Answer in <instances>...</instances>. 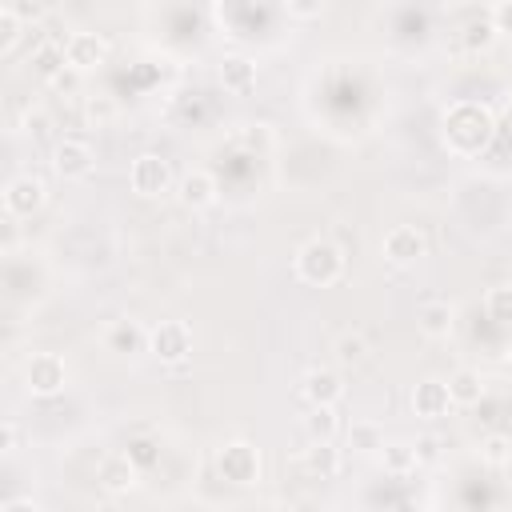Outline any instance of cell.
I'll return each instance as SVG.
<instances>
[{"instance_id": "14", "label": "cell", "mask_w": 512, "mask_h": 512, "mask_svg": "<svg viewBox=\"0 0 512 512\" xmlns=\"http://www.w3.org/2000/svg\"><path fill=\"white\" fill-rule=\"evenodd\" d=\"M96 480H100L104 492L128 496V492L140 484V468H136V460H132L128 452H108V456L100 460V468H96Z\"/></svg>"}, {"instance_id": "17", "label": "cell", "mask_w": 512, "mask_h": 512, "mask_svg": "<svg viewBox=\"0 0 512 512\" xmlns=\"http://www.w3.org/2000/svg\"><path fill=\"white\" fill-rule=\"evenodd\" d=\"M220 84H224V92H232V96H248L252 88H256V60L252 56H240V52H232V56H224L220 60Z\"/></svg>"}, {"instance_id": "24", "label": "cell", "mask_w": 512, "mask_h": 512, "mask_svg": "<svg viewBox=\"0 0 512 512\" xmlns=\"http://www.w3.org/2000/svg\"><path fill=\"white\" fill-rule=\"evenodd\" d=\"M32 68H36V76H44V80H56V76H64V44H56V40H40L36 48H32Z\"/></svg>"}, {"instance_id": "7", "label": "cell", "mask_w": 512, "mask_h": 512, "mask_svg": "<svg viewBox=\"0 0 512 512\" xmlns=\"http://www.w3.org/2000/svg\"><path fill=\"white\" fill-rule=\"evenodd\" d=\"M44 200H48L44 180L32 176V172H20V176H12V180L4 184V212H8V220H28V216H36V212L44 208Z\"/></svg>"}, {"instance_id": "11", "label": "cell", "mask_w": 512, "mask_h": 512, "mask_svg": "<svg viewBox=\"0 0 512 512\" xmlns=\"http://www.w3.org/2000/svg\"><path fill=\"white\" fill-rule=\"evenodd\" d=\"M380 252H384V260H388L392 268H408V264H416V260L428 252V240H424V232H420L416 224H396V228L384 232Z\"/></svg>"}, {"instance_id": "18", "label": "cell", "mask_w": 512, "mask_h": 512, "mask_svg": "<svg viewBox=\"0 0 512 512\" xmlns=\"http://www.w3.org/2000/svg\"><path fill=\"white\" fill-rule=\"evenodd\" d=\"M344 444H348L356 456H380V448L388 444V440H384V424L360 416V420H352V424L344 428Z\"/></svg>"}, {"instance_id": "16", "label": "cell", "mask_w": 512, "mask_h": 512, "mask_svg": "<svg viewBox=\"0 0 512 512\" xmlns=\"http://www.w3.org/2000/svg\"><path fill=\"white\" fill-rule=\"evenodd\" d=\"M416 328L428 340H448L456 332V304L452 300H424L416 308Z\"/></svg>"}, {"instance_id": "22", "label": "cell", "mask_w": 512, "mask_h": 512, "mask_svg": "<svg viewBox=\"0 0 512 512\" xmlns=\"http://www.w3.org/2000/svg\"><path fill=\"white\" fill-rule=\"evenodd\" d=\"M340 464H344V456H340L336 444H308V448H304V468H308L312 476H320V480L340 476Z\"/></svg>"}, {"instance_id": "6", "label": "cell", "mask_w": 512, "mask_h": 512, "mask_svg": "<svg viewBox=\"0 0 512 512\" xmlns=\"http://www.w3.org/2000/svg\"><path fill=\"white\" fill-rule=\"evenodd\" d=\"M148 352L160 364H168V368L184 364L192 356V328L184 320H160V324H152L148 328Z\"/></svg>"}, {"instance_id": "32", "label": "cell", "mask_w": 512, "mask_h": 512, "mask_svg": "<svg viewBox=\"0 0 512 512\" xmlns=\"http://www.w3.org/2000/svg\"><path fill=\"white\" fill-rule=\"evenodd\" d=\"M412 448H416V464H436V460H440V440H436L432 432L416 436V440H412Z\"/></svg>"}, {"instance_id": "34", "label": "cell", "mask_w": 512, "mask_h": 512, "mask_svg": "<svg viewBox=\"0 0 512 512\" xmlns=\"http://www.w3.org/2000/svg\"><path fill=\"white\" fill-rule=\"evenodd\" d=\"M0 512H44V508H40V500H32V496H12V500L0 504Z\"/></svg>"}, {"instance_id": "30", "label": "cell", "mask_w": 512, "mask_h": 512, "mask_svg": "<svg viewBox=\"0 0 512 512\" xmlns=\"http://www.w3.org/2000/svg\"><path fill=\"white\" fill-rule=\"evenodd\" d=\"M284 12L292 20H320L324 16V4H316V0H284Z\"/></svg>"}, {"instance_id": "5", "label": "cell", "mask_w": 512, "mask_h": 512, "mask_svg": "<svg viewBox=\"0 0 512 512\" xmlns=\"http://www.w3.org/2000/svg\"><path fill=\"white\" fill-rule=\"evenodd\" d=\"M216 468L228 484L236 488H252L260 484V448L252 440H228L224 448H216Z\"/></svg>"}, {"instance_id": "3", "label": "cell", "mask_w": 512, "mask_h": 512, "mask_svg": "<svg viewBox=\"0 0 512 512\" xmlns=\"http://www.w3.org/2000/svg\"><path fill=\"white\" fill-rule=\"evenodd\" d=\"M24 388L36 400H52L68 388V360L60 352H32L24 360Z\"/></svg>"}, {"instance_id": "19", "label": "cell", "mask_w": 512, "mask_h": 512, "mask_svg": "<svg viewBox=\"0 0 512 512\" xmlns=\"http://www.w3.org/2000/svg\"><path fill=\"white\" fill-rule=\"evenodd\" d=\"M484 392H488V384H484V376L476 368H456L448 376V396H452L456 408H476L484 400Z\"/></svg>"}, {"instance_id": "37", "label": "cell", "mask_w": 512, "mask_h": 512, "mask_svg": "<svg viewBox=\"0 0 512 512\" xmlns=\"http://www.w3.org/2000/svg\"><path fill=\"white\" fill-rule=\"evenodd\" d=\"M12 8H16V16H20L24 24H28V20H40V16H44V4H12Z\"/></svg>"}, {"instance_id": "40", "label": "cell", "mask_w": 512, "mask_h": 512, "mask_svg": "<svg viewBox=\"0 0 512 512\" xmlns=\"http://www.w3.org/2000/svg\"><path fill=\"white\" fill-rule=\"evenodd\" d=\"M508 100H512V84H508Z\"/></svg>"}, {"instance_id": "36", "label": "cell", "mask_w": 512, "mask_h": 512, "mask_svg": "<svg viewBox=\"0 0 512 512\" xmlns=\"http://www.w3.org/2000/svg\"><path fill=\"white\" fill-rule=\"evenodd\" d=\"M0 452H16V420H4V428H0Z\"/></svg>"}, {"instance_id": "21", "label": "cell", "mask_w": 512, "mask_h": 512, "mask_svg": "<svg viewBox=\"0 0 512 512\" xmlns=\"http://www.w3.org/2000/svg\"><path fill=\"white\" fill-rule=\"evenodd\" d=\"M380 468L388 472V476H408V472H416L420 464H416V448H412V440H388L384 448H380Z\"/></svg>"}, {"instance_id": "28", "label": "cell", "mask_w": 512, "mask_h": 512, "mask_svg": "<svg viewBox=\"0 0 512 512\" xmlns=\"http://www.w3.org/2000/svg\"><path fill=\"white\" fill-rule=\"evenodd\" d=\"M20 32H24V20L16 16V8L12 4H0V52H12L16 40H20Z\"/></svg>"}, {"instance_id": "33", "label": "cell", "mask_w": 512, "mask_h": 512, "mask_svg": "<svg viewBox=\"0 0 512 512\" xmlns=\"http://www.w3.org/2000/svg\"><path fill=\"white\" fill-rule=\"evenodd\" d=\"M488 20L496 24V32H512V0H500L488 8Z\"/></svg>"}, {"instance_id": "35", "label": "cell", "mask_w": 512, "mask_h": 512, "mask_svg": "<svg viewBox=\"0 0 512 512\" xmlns=\"http://www.w3.org/2000/svg\"><path fill=\"white\" fill-rule=\"evenodd\" d=\"M20 128H24L28 136H44V132H48V116L36 108V112H28V116H24V124H20Z\"/></svg>"}, {"instance_id": "39", "label": "cell", "mask_w": 512, "mask_h": 512, "mask_svg": "<svg viewBox=\"0 0 512 512\" xmlns=\"http://www.w3.org/2000/svg\"><path fill=\"white\" fill-rule=\"evenodd\" d=\"M488 512H512V508H488Z\"/></svg>"}, {"instance_id": "12", "label": "cell", "mask_w": 512, "mask_h": 512, "mask_svg": "<svg viewBox=\"0 0 512 512\" xmlns=\"http://www.w3.org/2000/svg\"><path fill=\"white\" fill-rule=\"evenodd\" d=\"M300 396L308 400V408H336L344 400V376L328 364H316L304 372L300 380Z\"/></svg>"}, {"instance_id": "2", "label": "cell", "mask_w": 512, "mask_h": 512, "mask_svg": "<svg viewBox=\"0 0 512 512\" xmlns=\"http://www.w3.org/2000/svg\"><path fill=\"white\" fill-rule=\"evenodd\" d=\"M492 112L484 108V104H452L448 112H444V144L452 148V152H464V156H472V152H480L488 140H492Z\"/></svg>"}, {"instance_id": "10", "label": "cell", "mask_w": 512, "mask_h": 512, "mask_svg": "<svg viewBox=\"0 0 512 512\" xmlns=\"http://www.w3.org/2000/svg\"><path fill=\"white\" fill-rule=\"evenodd\" d=\"M408 408H412V416H420V420H444V416L456 408L452 396H448V380H440V376L416 380L412 392H408Z\"/></svg>"}, {"instance_id": "29", "label": "cell", "mask_w": 512, "mask_h": 512, "mask_svg": "<svg viewBox=\"0 0 512 512\" xmlns=\"http://www.w3.org/2000/svg\"><path fill=\"white\" fill-rule=\"evenodd\" d=\"M84 116H88L92 124H104V120H112V116H116V104H112V96H84Z\"/></svg>"}, {"instance_id": "9", "label": "cell", "mask_w": 512, "mask_h": 512, "mask_svg": "<svg viewBox=\"0 0 512 512\" xmlns=\"http://www.w3.org/2000/svg\"><path fill=\"white\" fill-rule=\"evenodd\" d=\"M92 168H96V152H92L88 140H80V136L56 140V148H52V172L60 180H88Z\"/></svg>"}, {"instance_id": "26", "label": "cell", "mask_w": 512, "mask_h": 512, "mask_svg": "<svg viewBox=\"0 0 512 512\" xmlns=\"http://www.w3.org/2000/svg\"><path fill=\"white\" fill-rule=\"evenodd\" d=\"M480 460L492 464V468L512 464V436H508V432H488V436L480 440Z\"/></svg>"}, {"instance_id": "27", "label": "cell", "mask_w": 512, "mask_h": 512, "mask_svg": "<svg viewBox=\"0 0 512 512\" xmlns=\"http://www.w3.org/2000/svg\"><path fill=\"white\" fill-rule=\"evenodd\" d=\"M336 360L340 364H364L368 360V340L360 332H340L336 336Z\"/></svg>"}, {"instance_id": "1", "label": "cell", "mask_w": 512, "mask_h": 512, "mask_svg": "<svg viewBox=\"0 0 512 512\" xmlns=\"http://www.w3.org/2000/svg\"><path fill=\"white\" fill-rule=\"evenodd\" d=\"M344 268H348V256H344V248H340L336 240H328V236L304 240V244L296 248V256H292V272H296V280L308 284V288H332V284H340Z\"/></svg>"}, {"instance_id": "8", "label": "cell", "mask_w": 512, "mask_h": 512, "mask_svg": "<svg viewBox=\"0 0 512 512\" xmlns=\"http://www.w3.org/2000/svg\"><path fill=\"white\" fill-rule=\"evenodd\" d=\"M108 60V40L100 36V32H68L64 36V64H68V72L72 76H84V72H92V68H100Z\"/></svg>"}, {"instance_id": "25", "label": "cell", "mask_w": 512, "mask_h": 512, "mask_svg": "<svg viewBox=\"0 0 512 512\" xmlns=\"http://www.w3.org/2000/svg\"><path fill=\"white\" fill-rule=\"evenodd\" d=\"M484 312H488V320L512 328V284H496V288H488V292H484Z\"/></svg>"}, {"instance_id": "4", "label": "cell", "mask_w": 512, "mask_h": 512, "mask_svg": "<svg viewBox=\"0 0 512 512\" xmlns=\"http://www.w3.org/2000/svg\"><path fill=\"white\" fill-rule=\"evenodd\" d=\"M128 188H132L140 200H160L164 192L176 188L172 164H168L160 152H140V156L128 164Z\"/></svg>"}, {"instance_id": "13", "label": "cell", "mask_w": 512, "mask_h": 512, "mask_svg": "<svg viewBox=\"0 0 512 512\" xmlns=\"http://www.w3.org/2000/svg\"><path fill=\"white\" fill-rule=\"evenodd\" d=\"M104 348H108L112 356H120V360H132V356L148 352V328H144L140 320H132V316H120V320L108 324Z\"/></svg>"}, {"instance_id": "38", "label": "cell", "mask_w": 512, "mask_h": 512, "mask_svg": "<svg viewBox=\"0 0 512 512\" xmlns=\"http://www.w3.org/2000/svg\"><path fill=\"white\" fill-rule=\"evenodd\" d=\"M504 360H508V364H512V340H508V348H504Z\"/></svg>"}, {"instance_id": "23", "label": "cell", "mask_w": 512, "mask_h": 512, "mask_svg": "<svg viewBox=\"0 0 512 512\" xmlns=\"http://www.w3.org/2000/svg\"><path fill=\"white\" fill-rule=\"evenodd\" d=\"M496 24L488 20V12L484 16H476V20H468L464 28H460V48L464 52H488L492 44H496Z\"/></svg>"}, {"instance_id": "15", "label": "cell", "mask_w": 512, "mask_h": 512, "mask_svg": "<svg viewBox=\"0 0 512 512\" xmlns=\"http://www.w3.org/2000/svg\"><path fill=\"white\" fill-rule=\"evenodd\" d=\"M216 176L208 168H188L180 180H176V200L188 208V212H204L216 204Z\"/></svg>"}, {"instance_id": "20", "label": "cell", "mask_w": 512, "mask_h": 512, "mask_svg": "<svg viewBox=\"0 0 512 512\" xmlns=\"http://www.w3.org/2000/svg\"><path fill=\"white\" fill-rule=\"evenodd\" d=\"M344 432L340 412L336 408H308L304 412V436L308 444H336V436Z\"/></svg>"}, {"instance_id": "31", "label": "cell", "mask_w": 512, "mask_h": 512, "mask_svg": "<svg viewBox=\"0 0 512 512\" xmlns=\"http://www.w3.org/2000/svg\"><path fill=\"white\" fill-rule=\"evenodd\" d=\"M236 140H240L244 148H268V144H272V132H268L264 124H244V128L236 132Z\"/></svg>"}]
</instances>
